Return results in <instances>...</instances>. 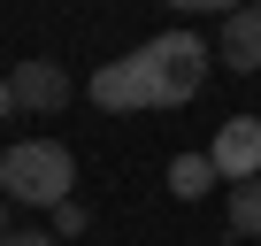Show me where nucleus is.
Segmentation results:
<instances>
[{"label":"nucleus","instance_id":"f257e3e1","mask_svg":"<svg viewBox=\"0 0 261 246\" xmlns=\"http://www.w3.org/2000/svg\"><path fill=\"white\" fill-rule=\"evenodd\" d=\"M207 69H215V46H207L200 31H162V39H146V46H130L123 62H100V69H92V108H108V115L185 108V100H200Z\"/></svg>","mask_w":261,"mask_h":246},{"label":"nucleus","instance_id":"f03ea898","mask_svg":"<svg viewBox=\"0 0 261 246\" xmlns=\"http://www.w3.org/2000/svg\"><path fill=\"white\" fill-rule=\"evenodd\" d=\"M69 185H77V154L62 146V139H16L8 154H0V192H8L16 208H62L69 200Z\"/></svg>","mask_w":261,"mask_h":246},{"label":"nucleus","instance_id":"7ed1b4c3","mask_svg":"<svg viewBox=\"0 0 261 246\" xmlns=\"http://www.w3.org/2000/svg\"><path fill=\"white\" fill-rule=\"evenodd\" d=\"M207 162L223 169V185H246V177H261V115H230L223 131L207 139Z\"/></svg>","mask_w":261,"mask_h":246},{"label":"nucleus","instance_id":"20e7f679","mask_svg":"<svg viewBox=\"0 0 261 246\" xmlns=\"http://www.w3.org/2000/svg\"><path fill=\"white\" fill-rule=\"evenodd\" d=\"M8 85H16V108H31V115H54V108H69V92H77L62 62H16Z\"/></svg>","mask_w":261,"mask_h":246},{"label":"nucleus","instance_id":"39448f33","mask_svg":"<svg viewBox=\"0 0 261 246\" xmlns=\"http://www.w3.org/2000/svg\"><path fill=\"white\" fill-rule=\"evenodd\" d=\"M215 62H223V69H238V77H253V69H261V8H238V16H223Z\"/></svg>","mask_w":261,"mask_h":246},{"label":"nucleus","instance_id":"423d86ee","mask_svg":"<svg viewBox=\"0 0 261 246\" xmlns=\"http://www.w3.org/2000/svg\"><path fill=\"white\" fill-rule=\"evenodd\" d=\"M215 185H223V169L207 162V146H200V154H177V162H169V192H177V200H207Z\"/></svg>","mask_w":261,"mask_h":246},{"label":"nucleus","instance_id":"0eeeda50","mask_svg":"<svg viewBox=\"0 0 261 246\" xmlns=\"http://www.w3.org/2000/svg\"><path fill=\"white\" fill-rule=\"evenodd\" d=\"M230 231H238V238H261V177L230 185Z\"/></svg>","mask_w":261,"mask_h":246},{"label":"nucleus","instance_id":"6e6552de","mask_svg":"<svg viewBox=\"0 0 261 246\" xmlns=\"http://www.w3.org/2000/svg\"><path fill=\"white\" fill-rule=\"evenodd\" d=\"M85 223H92V215H85V208H77V200H62V208H54V215H46V231H54V238H77V231H85Z\"/></svg>","mask_w":261,"mask_h":246},{"label":"nucleus","instance_id":"1a4fd4ad","mask_svg":"<svg viewBox=\"0 0 261 246\" xmlns=\"http://www.w3.org/2000/svg\"><path fill=\"white\" fill-rule=\"evenodd\" d=\"M169 8H177V16H238L246 0H169Z\"/></svg>","mask_w":261,"mask_h":246},{"label":"nucleus","instance_id":"9d476101","mask_svg":"<svg viewBox=\"0 0 261 246\" xmlns=\"http://www.w3.org/2000/svg\"><path fill=\"white\" fill-rule=\"evenodd\" d=\"M0 246H62V238H54V231H39V223H31V231H8V238H0Z\"/></svg>","mask_w":261,"mask_h":246},{"label":"nucleus","instance_id":"9b49d317","mask_svg":"<svg viewBox=\"0 0 261 246\" xmlns=\"http://www.w3.org/2000/svg\"><path fill=\"white\" fill-rule=\"evenodd\" d=\"M8 108H16V85H8V77H0V123H8Z\"/></svg>","mask_w":261,"mask_h":246},{"label":"nucleus","instance_id":"f8f14e48","mask_svg":"<svg viewBox=\"0 0 261 246\" xmlns=\"http://www.w3.org/2000/svg\"><path fill=\"white\" fill-rule=\"evenodd\" d=\"M0 238H8V192H0Z\"/></svg>","mask_w":261,"mask_h":246},{"label":"nucleus","instance_id":"ddd939ff","mask_svg":"<svg viewBox=\"0 0 261 246\" xmlns=\"http://www.w3.org/2000/svg\"><path fill=\"white\" fill-rule=\"evenodd\" d=\"M246 8H261V0H246Z\"/></svg>","mask_w":261,"mask_h":246}]
</instances>
